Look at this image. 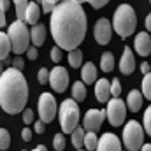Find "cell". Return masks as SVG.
<instances>
[{
	"label": "cell",
	"mask_w": 151,
	"mask_h": 151,
	"mask_svg": "<svg viewBox=\"0 0 151 151\" xmlns=\"http://www.w3.org/2000/svg\"><path fill=\"white\" fill-rule=\"evenodd\" d=\"M142 139H144V130L141 123L130 119L123 128V144L128 151H139L142 148Z\"/></svg>",
	"instance_id": "6"
},
{
	"label": "cell",
	"mask_w": 151,
	"mask_h": 151,
	"mask_svg": "<svg viewBox=\"0 0 151 151\" xmlns=\"http://www.w3.org/2000/svg\"><path fill=\"white\" fill-rule=\"evenodd\" d=\"M23 123L25 125L34 123V111L32 109H23Z\"/></svg>",
	"instance_id": "35"
},
{
	"label": "cell",
	"mask_w": 151,
	"mask_h": 151,
	"mask_svg": "<svg viewBox=\"0 0 151 151\" xmlns=\"http://www.w3.org/2000/svg\"><path fill=\"white\" fill-rule=\"evenodd\" d=\"M106 116L109 119V123L113 127H119L123 125L125 121V116H127V104L119 99V97H114L107 102V109H106Z\"/></svg>",
	"instance_id": "7"
},
{
	"label": "cell",
	"mask_w": 151,
	"mask_h": 151,
	"mask_svg": "<svg viewBox=\"0 0 151 151\" xmlns=\"http://www.w3.org/2000/svg\"><path fill=\"white\" fill-rule=\"evenodd\" d=\"M100 69H102L104 72H111L114 69V55L113 53L106 51V53L102 55V58H100Z\"/></svg>",
	"instance_id": "22"
},
{
	"label": "cell",
	"mask_w": 151,
	"mask_h": 151,
	"mask_svg": "<svg viewBox=\"0 0 151 151\" xmlns=\"http://www.w3.org/2000/svg\"><path fill=\"white\" fill-rule=\"evenodd\" d=\"M107 2H109V0H90V4H91L95 9H100V7H104Z\"/></svg>",
	"instance_id": "41"
},
{
	"label": "cell",
	"mask_w": 151,
	"mask_h": 151,
	"mask_svg": "<svg viewBox=\"0 0 151 151\" xmlns=\"http://www.w3.org/2000/svg\"><path fill=\"white\" fill-rule=\"evenodd\" d=\"M9 51H12V46H11V39L7 34L0 32V60L4 62L9 55Z\"/></svg>",
	"instance_id": "21"
},
{
	"label": "cell",
	"mask_w": 151,
	"mask_h": 151,
	"mask_svg": "<svg viewBox=\"0 0 151 151\" xmlns=\"http://www.w3.org/2000/svg\"><path fill=\"white\" fill-rule=\"evenodd\" d=\"M34 151H47V150H46V146H44V144H39V146H37Z\"/></svg>",
	"instance_id": "45"
},
{
	"label": "cell",
	"mask_w": 151,
	"mask_h": 151,
	"mask_svg": "<svg viewBox=\"0 0 151 151\" xmlns=\"http://www.w3.org/2000/svg\"><path fill=\"white\" fill-rule=\"evenodd\" d=\"M95 151H121V142L114 134L107 132L99 139V146Z\"/></svg>",
	"instance_id": "12"
},
{
	"label": "cell",
	"mask_w": 151,
	"mask_h": 151,
	"mask_svg": "<svg viewBox=\"0 0 151 151\" xmlns=\"http://www.w3.org/2000/svg\"><path fill=\"white\" fill-rule=\"evenodd\" d=\"M4 74V65H2V60H0V76Z\"/></svg>",
	"instance_id": "47"
},
{
	"label": "cell",
	"mask_w": 151,
	"mask_h": 151,
	"mask_svg": "<svg viewBox=\"0 0 151 151\" xmlns=\"http://www.w3.org/2000/svg\"><path fill=\"white\" fill-rule=\"evenodd\" d=\"M69 63H70L72 69H77V67L83 65V53H81V49L76 47V49L69 51Z\"/></svg>",
	"instance_id": "24"
},
{
	"label": "cell",
	"mask_w": 151,
	"mask_h": 151,
	"mask_svg": "<svg viewBox=\"0 0 151 151\" xmlns=\"http://www.w3.org/2000/svg\"><path fill=\"white\" fill-rule=\"evenodd\" d=\"M28 100V84L21 70L11 67L0 76V107L7 114L23 113Z\"/></svg>",
	"instance_id": "2"
},
{
	"label": "cell",
	"mask_w": 151,
	"mask_h": 151,
	"mask_svg": "<svg viewBox=\"0 0 151 151\" xmlns=\"http://www.w3.org/2000/svg\"><path fill=\"white\" fill-rule=\"evenodd\" d=\"M84 146H86V151H95L97 146H99V137L95 132H86L84 135Z\"/></svg>",
	"instance_id": "25"
},
{
	"label": "cell",
	"mask_w": 151,
	"mask_h": 151,
	"mask_svg": "<svg viewBox=\"0 0 151 151\" xmlns=\"http://www.w3.org/2000/svg\"><path fill=\"white\" fill-rule=\"evenodd\" d=\"M70 135H72V146H74L76 150H81V148L84 146V135H86V134H84V128L77 127Z\"/></svg>",
	"instance_id": "23"
},
{
	"label": "cell",
	"mask_w": 151,
	"mask_h": 151,
	"mask_svg": "<svg viewBox=\"0 0 151 151\" xmlns=\"http://www.w3.org/2000/svg\"><path fill=\"white\" fill-rule=\"evenodd\" d=\"M111 95H113V97H119V95H121V83H119L116 77L111 81Z\"/></svg>",
	"instance_id": "32"
},
{
	"label": "cell",
	"mask_w": 151,
	"mask_h": 151,
	"mask_svg": "<svg viewBox=\"0 0 151 151\" xmlns=\"http://www.w3.org/2000/svg\"><path fill=\"white\" fill-rule=\"evenodd\" d=\"M81 81L84 84H93L97 81V67L91 62H86L81 69Z\"/></svg>",
	"instance_id": "16"
},
{
	"label": "cell",
	"mask_w": 151,
	"mask_h": 151,
	"mask_svg": "<svg viewBox=\"0 0 151 151\" xmlns=\"http://www.w3.org/2000/svg\"><path fill=\"white\" fill-rule=\"evenodd\" d=\"M9 146H11V135L5 128H0V150L5 151L9 150Z\"/></svg>",
	"instance_id": "28"
},
{
	"label": "cell",
	"mask_w": 151,
	"mask_h": 151,
	"mask_svg": "<svg viewBox=\"0 0 151 151\" xmlns=\"http://www.w3.org/2000/svg\"><path fill=\"white\" fill-rule=\"evenodd\" d=\"M51 60H53L55 63H60V60H62V47H60V46H55V47L51 49Z\"/></svg>",
	"instance_id": "33"
},
{
	"label": "cell",
	"mask_w": 151,
	"mask_h": 151,
	"mask_svg": "<svg viewBox=\"0 0 151 151\" xmlns=\"http://www.w3.org/2000/svg\"><path fill=\"white\" fill-rule=\"evenodd\" d=\"M142 95L148 100H151V72L144 74V77H142Z\"/></svg>",
	"instance_id": "27"
},
{
	"label": "cell",
	"mask_w": 151,
	"mask_h": 151,
	"mask_svg": "<svg viewBox=\"0 0 151 151\" xmlns=\"http://www.w3.org/2000/svg\"><path fill=\"white\" fill-rule=\"evenodd\" d=\"M14 7H16V16L18 19L25 21V12H27V5H28V0H12Z\"/></svg>",
	"instance_id": "26"
},
{
	"label": "cell",
	"mask_w": 151,
	"mask_h": 151,
	"mask_svg": "<svg viewBox=\"0 0 151 151\" xmlns=\"http://www.w3.org/2000/svg\"><path fill=\"white\" fill-rule=\"evenodd\" d=\"M30 40L34 46H42L44 40H46V27L40 25V23H35L32 25V30H30Z\"/></svg>",
	"instance_id": "17"
},
{
	"label": "cell",
	"mask_w": 151,
	"mask_h": 151,
	"mask_svg": "<svg viewBox=\"0 0 151 151\" xmlns=\"http://www.w3.org/2000/svg\"><path fill=\"white\" fill-rule=\"evenodd\" d=\"M49 27L56 46L67 51L76 49L86 35V28H88L86 12L79 2L63 0L55 5L51 12Z\"/></svg>",
	"instance_id": "1"
},
{
	"label": "cell",
	"mask_w": 151,
	"mask_h": 151,
	"mask_svg": "<svg viewBox=\"0 0 151 151\" xmlns=\"http://www.w3.org/2000/svg\"><path fill=\"white\" fill-rule=\"evenodd\" d=\"M150 2H151V0H150Z\"/></svg>",
	"instance_id": "49"
},
{
	"label": "cell",
	"mask_w": 151,
	"mask_h": 151,
	"mask_svg": "<svg viewBox=\"0 0 151 151\" xmlns=\"http://www.w3.org/2000/svg\"><path fill=\"white\" fill-rule=\"evenodd\" d=\"M27 56H28V60H37V56H39L37 46H30L27 49Z\"/></svg>",
	"instance_id": "36"
},
{
	"label": "cell",
	"mask_w": 151,
	"mask_h": 151,
	"mask_svg": "<svg viewBox=\"0 0 151 151\" xmlns=\"http://www.w3.org/2000/svg\"><path fill=\"white\" fill-rule=\"evenodd\" d=\"M37 77H39V83H40V84H46V83H49V72H47V69H46V67H42V69L39 70Z\"/></svg>",
	"instance_id": "34"
},
{
	"label": "cell",
	"mask_w": 151,
	"mask_h": 151,
	"mask_svg": "<svg viewBox=\"0 0 151 151\" xmlns=\"http://www.w3.org/2000/svg\"><path fill=\"white\" fill-rule=\"evenodd\" d=\"M12 67H14V69H18V70H23L25 62H23V58H21L19 55H16V58H14V62H12Z\"/></svg>",
	"instance_id": "37"
},
{
	"label": "cell",
	"mask_w": 151,
	"mask_h": 151,
	"mask_svg": "<svg viewBox=\"0 0 151 151\" xmlns=\"http://www.w3.org/2000/svg\"><path fill=\"white\" fill-rule=\"evenodd\" d=\"M7 35L11 39V46H12V51L16 55H21L28 49V44H30V32H28V27L25 21L21 19H16L14 23L9 25V30H7Z\"/></svg>",
	"instance_id": "4"
},
{
	"label": "cell",
	"mask_w": 151,
	"mask_h": 151,
	"mask_svg": "<svg viewBox=\"0 0 151 151\" xmlns=\"http://www.w3.org/2000/svg\"><path fill=\"white\" fill-rule=\"evenodd\" d=\"M49 84L55 91L58 93H63L69 86V74H67V69L56 65L51 72H49Z\"/></svg>",
	"instance_id": "9"
},
{
	"label": "cell",
	"mask_w": 151,
	"mask_h": 151,
	"mask_svg": "<svg viewBox=\"0 0 151 151\" xmlns=\"http://www.w3.org/2000/svg\"><path fill=\"white\" fill-rule=\"evenodd\" d=\"M144 132L151 135V106L146 109V113H144Z\"/></svg>",
	"instance_id": "31"
},
{
	"label": "cell",
	"mask_w": 151,
	"mask_h": 151,
	"mask_svg": "<svg viewBox=\"0 0 151 151\" xmlns=\"http://www.w3.org/2000/svg\"><path fill=\"white\" fill-rule=\"evenodd\" d=\"M79 123V106L74 99H67L60 106V125L63 134H72Z\"/></svg>",
	"instance_id": "5"
},
{
	"label": "cell",
	"mask_w": 151,
	"mask_h": 151,
	"mask_svg": "<svg viewBox=\"0 0 151 151\" xmlns=\"http://www.w3.org/2000/svg\"><path fill=\"white\" fill-rule=\"evenodd\" d=\"M134 47L135 51L141 55V56H150L151 55V35L148 32H139L135 35V42H134Z\"/></svg>",
	"instance_id": "13"
},
{
	"label": "cell",
	"mask_w": 151,
	"mask_h": 151,
	"mask_svg": "<svg viewBox=\"0 0 151 151\" xmlns=\"http://www.w3.org/2000/svg\"><path fill=\"white\" fill-rule=\"evenodd\" d=\"M46 2H49V4H55V5H56V4H60V0H46Z\"/></svg>",
	"instance_id": "46"
},
{
	"label": "cell",
	"mask_w": 151,
	"mask_h": 151,
	"mask_svg": "<svg viewBox=\"0 0 151 151\" xmlns=\"http://www.w3.org/2000/svg\"><path fill=\"white\" fill-rule=\"evenodd\" d=\"M21 137H23V141H25V142H30V141H32V137H34V135H32V130H30L28 127H27V128H23Z\"/></svg>",
	"instance_id": "38"
},
{
	"label": "cell",
	"mask_w": 151,
	"mask_h": 151,
	"mask_svg": "<svg viewBox=\"0 0 151 151\" xmlns=\"http://www.w3.org/2000/svg\"><path fill=\"white\" fill-rule=\"evenodd\" d=\"M72 99L76 102H83L86 99V84L83 81H76L72 84Z\"/></svg>",
	"instance_id": "20"
},
{
	"label": "cell",
	"mask_w": 151,
	"mask_h": 151,
	"mask_svg": "<svg viewBox=\"0 0 151 151\" xmlns=\"http://www.w3.org/2000/svg\"><path fill=\"white\" fill-rule=\"evenodd\" d=\"M77 151H84V150H77Z\"/></svg>",
	"instance_id": "48"
},
{
	"label": "cell",
	"mask_w": 151,
	"mask_h": 151,
	"mask_svg": "<svg viewBox=\"0 0 151 151\" xmlns=\"http://www.w3.org/2000/svg\"><path fill=\"white\" fill-rule=\"evenodd\" d=\"M65 144H67V141H65V135L63 134H56L53 137V146H55L56 151H63L65 150Z\"/></svg>",
	"instance_id": "29"
},
{
	"label": "cell",
	"mask_w": 151,
	"mask_h": 151,
	"mask_svg": "<svg viewBox=\"0 0 151 151\" xmlns=\"http://www.w3.org/2000/svg\"><path fill=\"white\" fill-rule=\"evenodd\" d=\"M37 107H39V116L44 123H49L53 121V118L56 116V100L51 93L44 91L40 93L39 97V102H37Z\"/></svg>",
	"instance_id": "8"
},
{
	"label": "cell",
	"mask_w": 151,
	"mask_h": 151,
	"mask_svg": "<svg viewBox=\"0 0 151 151\" xmlns=\"http://www.w3.org/2000/svg\"><path fill=\"white\" fill-rule=\"evenodd\" d=\"M93 35H95V40H97L100 46L109 44L111 35H113V23H111L107 18H100V19L95 23Z\"/></svg>",
	"instance_id": "10"
},
{
	"label": "cell",
	"mask_w": 151,
	"mask_h": 151,
	"mask_svg": "<svg viewBox=\"0 0 151 151\" xmlns=\"http://www.w3.org/2000/svg\"><path fill=\"white\" fill-rule=\"evenodd\" d=\"M135 69V58H134V53L130 47H125L123 49V55H121V60H119V70L125 76L132 74Z\"/></svg>",
	"instance_id": "15"
},
{
	"label": "cell",
	"mask_w": 151,
	"mask_h": 151,
	"mask_svg": "<svg viewBox=\"0 0 151 151\" xmlns=\"http://www.w3.org/2000/svg\"><path fill=\"white\" fill-rule=\"evenodd\" d=\"M113 27L114 32L119 35L121 39L128 37L135 32V27H137V16H135V11L132 9V5L128 4H121L116 12H114L113 18Z\"/></svg>",
	"instance_id": "3"
},
{
	"label": "cell",
	"mask_w": 151,
	"mask_h": 151,
	"mask_svg": "<svg viewBox=\"0 0 151 151\" xmlns=\"http://www.w3.org/2000/svg\"><path fill=\"white\" fill-rule=\"evenodd\" d=\"M53 9H55V4H49V2L42 0V11L44 12H53Z\"/></svg>",
	"instance_id": "40"
},
{
	"label": "cell",
	"mask_w": 151,
	"mask_h": 151,
	"mask_svg": "<svg viewBox=\"0 0 151 151\" xmlns=\"http://www.w3.org/2000/svg\"><path fill=\"white\" fill-rule=\"evenodd\" d=\"M104 118H106V111H102V109H100V111H99V109H90L88 113L84 114V118H83V127H84V130H88V132H97V130H100Z\"/></svg>",
	"instance_id": "11"
},
{
	"label": "cell",
	"mask_w": 151,
	"mask_h": 151,
	"mask_svg": "<svg viewBox=\"0 0 151 151\" xmlns=\"http://www.w3.org/2000/svg\"><path fill=\"white\" fill-rule=\"evenodd\" d=\"M141 151H151V144H142Z\"/></svg>",
	"instance_id": "44"
},
{
	"label": "cell",
	"mask_w": 151,
	"mask_h": 151,
	"mask_svg": "<svg viewBox=\"0 0 151 151\" xmlns=\"http://www.w3.org/2000/svg\"><path fill=\"white\" fill-rule=\"evenodd\" d=\"M127 106H128V109H130L132 113L141 111V107H142V93H141L139 90H132V91L128 93Z\"/></svg>",
	"instance_id": "19"
},
{
	"label": "cell",
	"mask_w": 151,
	"mask_h": 151,
	"mask_svg": "<svg viewBox=\"0 0 151 151\" xmlns=\"http://www.w3.org/2000/svg\"><path fill=\"white\" fill-rule=\"evenodd\" d=\"M39 18H40V7H39V4L37 2H28L27 12H25V23L35 25V23H39Z\"/></svg>",
	"instance_id": "18"
},
{
	"label": "cell",
	"mask_w": 151,
	"mask_h": 151,
	"mask_svg": "<svg viewBox=\"0 0 151 151\" xmlns=\"http://www.w3.org/2000/svg\"><path fill=\"white\" fill-rule=\"evenodd\" d=\"M109 97H111V83L100 77L99 81H95V99L99 102H109Z\"/></svg>",
	"instance_id": "14"
},
{
	"label": "cell",
	"mask_w": 151,
	"mask_h": 151,
	"mask_svg": "<svg viewBox=\"0 0 151 151\" xmlns=\"http://www.w3.org/2000/svg\"><path fill=\"white\" fill-rule=\"evenodd\" d=\"M34 128H35L37 134H44V130H46V123H44L42 119H39V121H35V127H34Z\"/></svg>",
	"instance_id": "39"
},
{
	"label": "cell",
	"mask_w": 151,
	"mask_h": 151,
	"mask_svg": "<svg viewBox=\"0 0 151 151\" xmlns=\"http://www.w3.org/2000/svg\"><path fill=\"white\" fill-rule=\"evenodd\" d=\"M141 70H142V74H148V72H151V70H150V63H148V62H142Z\"/></svg>",
	"instance_id": "42"
},
{
	"label": "cell",
	"mask_w": 151,
	"mask_h": 151,
	"mask_svg": "<svg viewBox=\"0 0 151 151\" xmlns=\"http://www.w3.org/2000/svg\"><path fill=\"white\" fill-rule=\"evenodd\" d=\"M9 9V0H0V30L5 27V11Z\"/></svg>",
	"instance_id": "30"
},
{
	"label": "cell",
	"mask_w": 151,
	"mask_h": 151,
	"mask_svg": "<svg viewBox=\"0 0 151 151\" xmlns=\"http://www.w3.org/2000/svg\"><path fill=\"white\" fill-rule=\"evenodd\" d=\"M144 25H146V28H148V30H151V12L146 16V23H144Z\"/></svg>",
	"instance_id": "43"
}]
</instances>
